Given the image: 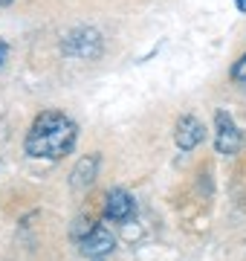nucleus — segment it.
<instances>
[{"label": "nucleus", "instance_id": "nucleus-2", "mask_svg": "<svg viewBox=\"0 0 246 261\" xmlns=\"http://www.w3.org/2000/svg\"><path fill=\"white\" fill-rule=\"evenodd\" d=\"M61 49H64V56H70V58L93 61V58L102 56V35H99L96 29H90V27H78L64 38Z\"/></svg>", "mask_w": 246, "mask_h": 261}, {"label": "nucleus", "instance_id": "nucleus-7", "mask_svg": "<svg viewBox=\"0 0 246 261\" xmlns=\"http://www.w3.org/2000/svg\"><path fill=\"white\" fill-rule=\"evenodd\" d=\"M96 168H99V157L96 154H90V157H81L78 160V166L73 168V174H70V183H73V189H84L90 186L96 180Z\"/></svg>", "mask_w": 246, "mask_h": 261}, {"label": "nucleus", "instance_id": "nucleus-3", "mask_svg": "<svg viewBox=\"0 0 246 261\" xmlns=\"http://www.w3.org/2000/svg\"><path fill=\"white\" fill-rule=\"evenodd\" d=\"M214 125H218V134H214V148H218V154H223V157L237 154L240 145H243V134L237 130L235 119L226 111H218L214 113Z\"/></svg>", "mask_w": 246, "mask_h": 261}, {"label": "nucleus", "instance_id": "nucleus-4", "mask_svg": "<svg viewBox=\"0 0 246 261\" xmlns=\"http://www.w3.org/2000/svg\"><path fill=\"white\" fill-rule=\"evenodd\" d=\"M78 244H81V252H84L87 258L99 261V258H104V255H110V252H113L116 238H113V232H110L104 224H90V229L81 235V241H78Z\"/></svg>", "mask_w": 246, "mask_h": 261}, {"label": "nucleus", "instance_id": "nucleus-1", "mask_svg": "<svg viewBox=\"0 0 246 261\" xmlns=\"http://www.w3.org/2000/svg\"><path fill=\"white\" fill-rule=\"evenodd\" d=\"M76 140H78V128L70 116L58 111H44L32 122L23 148L35 160H61L73 151Z\"/></svg>", "mask_w": 246, "mask_h": 261}, {"label": "nucleus", "instance_id": "nucleus-11", "mask_svg": "<svg viewBox=\"0 0 246 261\" xmlns=\"http://www.w3.org/2000/svg\"><path fill=\"white\" fill-rule=\"evenodd\" d=\"M9 3H15V0H0V6H9Z\"/></svg>", "mask_w": 246, "mask_h": 261}, {"label": "nucleus", "instance_id": "nucleus-9", "mask_svg": "<svg viewBox=\"0 0 246 261\" xmlns=\"http://www.w3.org/2000/svg\"><path fill=\"white\" fill-rule=\"evenodd\" d=\"M6 56H9V47L0 41V67H3V61H6Z\"/></svg>", "mask_w": 246, "mask_h": 261}, {"label": "nucleus", "instance_id": "nucleus-8", "mask_svg": "<svg viewBox=\"0 0 246 261\" xmlns=\"http://www.w3.org/2000/svg\"><path fill=\"white\" fill-rule=\"evenodd\" d=\"M232 82H240L246 84V53L235 61V67H232Z\"/></svg>", "mask_w": 246, "mask_h": 261}, {"label": "nucleus", "instance_id": "nucleus-5", "mask_svg": "<svg viewBox=\"0 0 246 261\" xmlns=\"http://www.w3.org/2000/svg\"><path fill=\"white\" fill-rule=\"evenodd\" d=\"M206 140V128L197 116H180L177 130H174V142L180 151H194L200 142Z\"/></svg>", "mask_w": 246, "mask_h": 261}, {"label": "nucleus", "instance_id": "nucleus-10", "mask_svg": "<svg viewBox=\"0 0 246 261\" xmlns=\"http://www.w3.org/2000/svg\"><path fill=\"white\" fill-rule=\"evenodd\" d=\"M235 6H237V12H243L246 15V0H235Z\"/></svg>", "mask_w": 246, "mask_h": 261}, {"label": "nucleus", "instance_id": "nucleus-6", "mask_svg": "<svg viewBox=\"0 0 246 261\" xmlns=\"http://www.w3.org/2000/svg\"><path fill=\"white\" fill-rule=\"evenodd\" d=\"M136 212V203H133V197L125 192V189H110L107 197H104V215L116 221V224H125L131 215Z\"/></svg>", "mask_w": 246, "mask_h": 261}]
</instances>
